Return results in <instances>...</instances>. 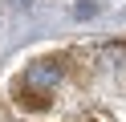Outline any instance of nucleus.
<instances>
[{"label":"nucleus","mask_w":126,"mask_h":122,"mask_svg":"<svg viewBox=\"0 0 126 122\" xmlns=\"http://www.w3.org/2000/svg\"><path fill=\"white\" fill-rule=\"evenodd\" d=\"M98 12V4H90V0H85V4H73V16L77 20H85V16H94Z\"/></svg>","instance_id":"2"},{"label":"nucleus","mask_w":126,"mask_h":122,"mask_svg":"<svg viewBox=\"0 0 126 122\" xmlns=\"http://www.w3.org/2000/svg\"><path fill=\"white\" fill-rule=\"evenodd\" d=\"M61 81V65L57 61H37L25 69L20 77V89H33V94H53V86Z\"/></svg>","instance_id":"1"}]
</instances>
